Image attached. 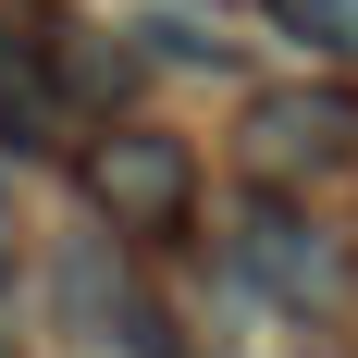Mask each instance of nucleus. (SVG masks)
Instances as JSON below:
<instances>
[{
	"label": "nucleus",
	"instance_id": "f257e3e1",
	"mask_svg": "<svg viewBox=\"0 0 358 358\" xmlns=\"http://www.w3.org/2000/svg\"><path fill=\"white\" fill-rule=\"evenodd\" d=\"M248 161L259 173H334V161H358V99L346 87H272L248 111Z\"/></svg>",
	"mask_w": 358,
	"mask_h": 358
},
{
	"label": "nucleus",
	"instance_id": "f03ea898",
	"mask_svg": "<svg viewBox=\"0 0 358 358\" xmlns=\"http://www.w3.org/2000/svg\"><path fill=\"white\" fill-rule=\"evenodd\" d=\"M185 185H198V173H185V148H173V136H148V124H124L111 148H87V198H99L124 235L173 222V210H185Z\"/></svg>",
	"mask_w": 358,
	"mask_h": 358
},
{
	"label": "nucleus",
	"instance_id": "7ed1b4c3",
	"mask_svg": "<svg viewBox=\"0 0 358 358\" xmlns=\"http://www.w3.org/2000/svg\"><path fill=\"white\" fill-rule=\"evenodd\" d=\"M235 259H248L285 309H322V296H334V248H322V222H296V210H248Z\"/></svg>",
	"mask_w": 358,
	"mask_h": 358
},
{
	"label": "nucleus",
	"instance_id": "20e7f679",
	"mask_svg": "<svg viewBox=\"0 0 358 358\" xmlns=\"http://www.w3.org/2000/svg\"><path fill=\"white\" fill-rule=\"evenodd\" d=\"M50 136H62L50 50H13V37H0V148H50Z\"/></svg>",
	"mask_w": 358,
	"mask_h": 358
},
{
	"label": "nucleus",
	"instance_id": "39448f33",
	"mask_svg": "<svg viewBox=\"0 0 358 358\" xmlns=\"http://www.w3.org/2000/svg\"><path fill=\"white\" fill-rule=\"evenodd\" d=\"M272 25L322 62H358V0H272Z\"/></svg>",
	"mask_w": 358,
	"mask_h": 358
}]
</instances>
